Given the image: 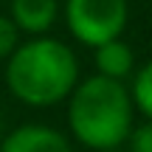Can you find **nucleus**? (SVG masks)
I'll use <instances>...</instances> for the list:
<instances>
[{"instance_id":"1","label":"nucleus","mask_w":152,"mask_h":152,"mask_svg":"<svg viewBox=\"0 0 152 152\" xmlns=\"http://www.w3.org/2000/svg\"><path fill=\"white\" fill-rule=\"evenodd\" d=\"M76 65L73 51L59 39L37 37L26 45H17L9 54L6 82L9 90L20 102L31 107H51L71 96L76 87Z\"/></svg>"},{"instance_id":"2","label":"nucleus","mask_w":152,"mask_h":152,"mask_svg":"<svg viewBox=\"0 0 152 152\" xmlns=\"http://www.w3.org/2000/svg\"><path fill=\"white\" fill-rule=\"evenodd\" d=\"M68 118L71 130L90 149H115L130 135L132 99L118 79L90 76L73 87Z\"/></svg>"},{"instance_id":"3","label":"nucleus","mask_w":152,"mask_h":152,"mask_svg":"<svg viewBox=\"0 0 152 152\" xmlns=\"http://www.w3.org/2000/svg\"><path fill=\"white\" fill-rule=\"evenodd\" d=\"M127 14H130L127 0H68L65 3V20L71 34L90 48L121 37Z\"/></svg>"},{"instance_id":"4","label":"nucleus","mask_w":152,"mask_h":152,"mask_svg":"<svg viewBox=\"0 0 152 152\" xmlns=\"http://www.w3.org/2000/svg\"><path fill=\"white\" fill-rule=\"evenodd\" d=\"M0 152H73V149L62 132L39 124H26L3 135Z\"/></svg>"},{"instance_id":"5","label":"nucleus","mask_w":152,"mask_h":152,"mask_svg":"<svg viewBox=\"0 0 152 152\" xmlns=\"http://www.w3.org/2000/svg\"><path fill=\"white\" fill-rule=\"evenodd\" d=\"M56 20V0H11V23L17 31L42 34Z\"/></svg>"},{"instance_id":"6","label":"nucleus","mask_w":152,"mask_h":152,"mask_svg":"<svg viewBox=\"0 0 152 152\" xmlns=\"http://www.w3.org/2000/svg\"><path fill=\"white\" fill-rule=\"evenodd\" d=\"M132 65H135L132 48L127 42H121V37L96 45V68H99V76H107V79H118L121 82L124 76L132 73Z\"/></svg>"},{"instance_id":"7","label":"nucleus","mask_w":152,"mask_h":152,"mask_svg":"<svg viewBox=\"0 0 152 152\" xmlns=\"http://www.w3.org/2000/svg\"><path fill=\"white\" fill-rule=\"evenodd\" d=\"M132 102H135L138 110L152 121V62H147V65L138 71L135 82H132Z\"/></svg>"},{"instance_id":"8","label":"nucleus","mask_w":152,"mask_h":152,"mask_svg":"<svg viewBox=\"0 0 152 152\" xmlns=\"http://www.w3.org/2000/svg\"><path fill=\"white\" fill-rule=\"evenodd\" d=\"M17 34L20 31H17V26L11 23V17L0 14V59H6V56L17 48Z\"/></svg>"},{"instance_id":"9","label":"nucleus","mask_w":152,"mask_h":152,"mask_svg":"<svg viewBox=\"0 0 152 152\" xmlns=\"http://www.w3.org/2000/svg\"><path fill=\"white\" fill-rule=\"evenodd\" d=\"M130 152H152V121L141 124L138 130H130Z\"/></svg>"},{"instance_id":"10","label":"nucleus","mask_w":152,"mask_h":152,"mask_svg":"<svg viewBox=\"0 0 152 152\" xmlns=\"http://www.w3.org/2000/svg\"><path fill=\"white\" fill-rule=\"evenodd\" d=\"M99 152H121V149H118V147H115V149H99Z\"/></svg>"},{"instance_id":"11","label":"nucleus","mask_w":152,"mask_h":152,"mask_svg":"<svg viewBox=\"0 0 152 152\" xmlns=\"http://www.w3.org/2000/svg\"><path fill=\"white\" fill-rule=\"evenodd\" d=\"M0 141H3V118H0Z\"/></svg>"}]
</instances>
